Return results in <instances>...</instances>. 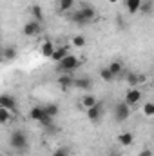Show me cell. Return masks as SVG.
Here are the masks:
<instances>
[{"mask_svg":"<svg viewBox=\"0 0 154 156\" xmlns=\"http://www.w3.org/2000/svg\"><path fill=\"white\" fill-rule=\"evenodd\" d=\"M118 142H120L123 147H129V145H132V142H134V134H132L131 131H123V133L118 134Z\"/></svg>","mask_w":154,"mask_h":156,"instance_id":"8fae6325","label":"cell"},{"mask_svg":"<svg viewBox=\"0 0 154 156\" xmlns=\"http://www.w3.org/2000/svg\"><path fill=\"white\" fill-rule=\"evenodd\" d=\"M58 85L62 89H71V87H75V78L71 75H64V76L58 78Z\"/></svg>","mask_w":154,"mask_h":156,"instance_id":"5bb4252c","label":"cell"},{"mask_svg":"<svg viewBox=\"0 0 154 156\" xmlns=\"http://www.w3.org/2000/svg\"><path fill=\"white\" fill-rule=\"evenodd\" d=\"M9 120H11L9 109H5V107H0V123H2V125H7V123H9Z\"/></svg>","mask_w":154,"mask_h":156,"instance_id":"7402d4cb","label":"cell"},{"mask_svg":"<svg viewBox=\"0 0 154 156\" xmlns=\"http://www.w3.org/2000/svg\"><path fill=\"white\" fill-rule=\"evenodd\" d=\"M53 120H54L53 116H49V115H44L38 123L42 125V127H47V129H49V127H53Z\"/></svg>","mask_w":154,"mask_h":156,"instance_id":"484cf974","label":"cell"},{"mask_svg":"<svg viewBox=\"0 0 154 156\" xmlns=\"http://www.w3.org/2000/svg\"><path fill=\"white\" fill-rule=\"evenodd\" d=\"M31 15H33V18H35L37 22H40V24L44 22V9L40 7L38 4H35V5L31 7Z\"/></svg>","mask_w":154,"mask_h":156,"instance_id":"e0dca14e","label":"cell"},{"mask_svg":"<svg viewBox=\"0 0 154 156\" xmlns=\"http://www.w3.org/2000/svg\"><path fill=\"white\" fill-rule=\"evenodd\" d=\"M44 111H45V115H49V116H53V118L60 115V107L56 104H45L44 105Z\"/></svg>","mask_w":154,"mask_h":156,"instance_id":"2e32d148","label":"cell"},{"mask_svg":"<svg viewBox=\"0 0 154 156\" xmlns=\"http://www.w3.org/2000/svg\"><path fill=\"white\" fill-rule=\"evenodd\" d=\"M102 116H103V104L102 102H98L96 105H93V107H89L87 109V118L91 120V122H98V120H102Z\"/></svg>","mask_w":154,"mask_h":156,"instance_id":"5b68a950","label":"cell"},{"mask_svg":"<svg viewBox=\"0 0 154 156\" xmlns=\"http://www.w3.org/2000/svg\"><path fill=\"white\" fill-rule=\"evenodd\" d=\"M94 18H96V11H94V7H91V5L80 7L76 11H73L71 16H69V20H71L73 24H76V26H85V24L93 22Z\"/></svg>","mask_w":154,"mask_h":156,"instance_id":"6da1fadb","label":"cell"},{"mask_svg":"<svg viewBox=\"0 0 154 156\" xmlns=\"http://www.w3.org/2000/svg\"><path fill=\"white\" fill-rule=\"evenodd\" d=\"M0 107H5L9 111H16V100L11 94H2L0 96Z\"/></svg>","mask_w":154,"mask_h":156,"instance_id":"9c48e42d","label":"cell"},{"mask_svg":"<svg viewBox=\"0 0 154 156\" xmlns=\"http://www.w3.org/2000/svg\"><path fill=\"white\" fill-rule=\"evenodd\" d=\"M44 115H45V111H44V105H37V107H33V109L29 111V118H31L33 122H40Z\"/></svg>","mask_w":154,"mask_h":156,"instance_id":"9a60e30c","label":"cell"},{"mask_svg":"<svg viewBox=\"0 0 154 156\" xmlns=\"http://www.w3.org/2000/svg\"><path fill=\"white\" fill-rule=\"evenodd\" d=\"M9 144H11V147L15 151H24L27 147V136L22 131H13L11 138H9Z\"/></svg>","mask_w":154,"mask_h":156,"instance_id":"3957f363","label":"cell"},{"mask_svg":"<svg viewBox=\"0 0 154 156\" xmlns=\"http://www.w3.org/2000/svg\"><path fill=\"white\" fill-rule=\"evenodd\" d=\"M85 44H87L85 37H82V35H76V37H73V45H75V47H83Z\"/></svg>","mask_w":154,"mask_h":156,"instance_id":"4316f807","label":"cell"},{"mask_svg":"<svg viewBox=\"0 0 154 156\" xmlns=\"http://www.w3.org/2000/svg\"><path fill=\"white\" fill-rule=\"evenodd\" d=\"M80 66H82V64H80V58H78V56L67 55V56L58 64V69H60L62 73H73V71H76Z\"/></svg>","mask_w":154,"mask_h":156,"instance_id":"7a4b0ae2","label":"cell"},{"mask_svg":"<svg viewBox=\"0 0 154 156\" xmlns=\"http://www.w3.org/2000/svg\"><path fill=\"white\" fill-rule=\"evenodd\" d=\"M113 73H114V76H118L120 73H121V62H118V60H114V62H111L109 66H107Z\"/></svg>","mask_w":154,"mask_h":156,"instance_id":"d4e9b609","label":"cell"},{"mask_svg":"<svg viewBox=\"0 0 154 156\" xmlns=\"http://www.w3.org/2000/svg\"><path fill=\"white\" fill-rule=\"evenodd\" d=\"M54 44L51 42V40H45V42H42V45H40V55L44 56V58H51L53 56V53H54Z\"/></svg>","mask_w":154,"mask_h":156,"instance_id":"30bf717a","label":"cell"},{"mask_svg":"<svg viewBox=\"0 0 154 156\" xmlns=\"http://www.w3.org/2000/svg\"><path fill=\"white\" fill-rule=\"evenodd\" d=\"M40 31H42V26H40V22H37V20H29L24 26V35L26 37H37Z\"/></svg>","mask_w":154,"mask_h":156,"instance_id":"52a82bcc","label":"cell"},{"mask_svg":"<svg viewBox=\"0 0 154 156\" xmlns=\"http://www.w3.org/2000/svg\"><path fill=\"white\" fill-rule=\"evenodd\" d=\"M75 87L76 89H82V91H89L93 87V82H91V78H87V76L75 78Z\"/></svg>","mask_w":154,"mask_h":156,"instance_id":"7c38bea8","label":"cell"},{"mask_svg":"<svg viewBox=\"0 0 154 156\" xmlns=\"http://www.w3.org/2000/svg\"><path fill=\"white\" fill-rule=\"evenodd\" d=\"M142 111H143L145 116H154V102H147V104L142 107Z\"/></svg>","mask_w":154,"mask_h":156,"instance_id":"cb8c5ba5","label":"cell"},{"mask_svg":"<svg viewBox=\"0 0 154 156\" xmlns=\"http://www.w3.org/2000/svg\"><path fill=\"white\" fill-rule=\"evenodd\" d=\"M151 9H152V5H151V2H143V5H142V13H151Z\"/></svg>","mask_w":154,"mask_h":156,"instance_id":"83f0119b","label":"cell"},{"mask_svg":"<svg viewBox=\"0 0 154 156\" xmlns=\"http://www.w3.org/2000/svg\"><path fill=\"white\" fill-rule=\"evenodd\" d=\"M53 156H67V149H56Z\"/></svg>","mask_w":154,"mask_h":156,"instance_id":"f1b7e54d","label":"cell"},{"mask_svg":"<svg viewBox=\"0 0 154 156\" xmlns=\"http://www.w3.org/2000/svg\"><path fill=\"white\" fill-rule=\"evenodd\" d=\"M16 55H18L16 45H9V47L4 49V58H5V60H13V58H16Z\"/></svg>","mask_w":154,"mask_h":156,"instance_id":"d6986e66","label":"cell"},{"mask_svg":"<svg viewBox=\"0 0 154 156\" xmlns=\"http://www.w3.org/2000/svg\"><path fill=\"white\" fill-rule=\"evenodd\" d=\"M58 7H60V11L67 13L75 7V0H58Z\"/></svg>","mask_w":154,"mask_h":156,"instance_id":"44dd1931","label":"cell"},{"mask_svg":"<svg viewBox=\"0 0 154 156\" xmlns=\"http://www.w3.org/2000/svg\"><path fill=\"white\" fill-rule=\"evenodd\" d=\"M98 104V100L93 96V94H85L83 98H82V105L85 107V109H89V107H93V105H96Z\"/></svg>","mask_w":154,"mask_h":156,"instance_id":"ffe728a7","label":"cell"},{"mask_svg":"<svg viewBox=\"0 0 154 156\" xmlns=\"http://www.w3.org/2000/svg\"><path fill=\"white\" fill-rule=\"evenodd\" d=\"M109 2H111V4H116V2H118V0H109Z\"/></svg>","mask_w":154,"mask_h":156,"instance_id":"4dcf8cb0","label":"cell"},{"mask_svg":"<svg viewBox=\"0 0 154 156\" xmlns=\"http://www.w3.org/2000/svg\"><path fill=\"white\" fill-rule=\"evenodd\" d=\"M131 105L127 104V102H121V104H116L114 105V120L118 123H121V122H125V120H129L131 116Z\"/></svg>","mask_w":154,"mask_h":156,"instance_id":"277c9868","label":"cell"},{"mask_svg":"<svg viewBox=\"0 0 154 156\" xmlns=\"http://www.w3.org/2000/svg\"><path fill=\"white\" fill-rule=\"evenodd\" d=\"M152 87H154V80H152Z\"/></svg>","mask_w":154,"mask_h":156,"instance_id":"1f68e13d","label":"cell"},{"mask_svg":"<svg viewBox=\"0 0 154 156\" xmlns=\"http://www.w3.org/2000/svg\"><path fill=\"white\" fill-rule=\"evenodd\" d=\"M67 55H69V45H58V47L54 49V53H53L51 60H53V62H56V64H60Z\"/></svg>","mask_w":154,"mask_h":156,"instance_id":"ba28073f","label":"cell"},{"mask_svg":"<svg viewBox=\"0 0 154 156\" xmlns=\"http://www.w3.org/2000/svg\"><path fill=\"white\" fill-rule=\"evenodd\" d=\"M100 78H102L103 82H113L116 76H114V73H113L109 67H102V69H100Z\"/></svg>","mask_w":154,"mask_h":156,"instance_id":"ac0fdd59","label":"cell"},{"mask_svg":"<svg viewBox=\"0 0 154 156\" xmlns=\"http://www.w3.org/2000/svg\"><path fill=\"white\" fill-rule=\"evenodd\" d=\"M140 156H151V151H145V153H142Z\"/></svg>","mask_w":154,"mask_h":156,"instance_id":"f546056e","label":"cell"},{"mask_svg":"<svg viewBox=\"0 0 154 156\" xmlns=\"http://www.w3.org/2000/svg\"><path fill=\"white\" fill-rule=\"evenodd\" d=\"M140 100H142V91L136 87H129V91L125 93V102L132 107V105L140 104Z\"/></svg>","mask_w":154,"mask_h":156,"instance_id":"8992f818","label":"cell"},{"mask_svg":"<svg viewBox=\"0 0 154 156\" xmlns=\"http://www.w3.org/2000/svg\"><path fill=\"white\" fill-rule=\"evenodd\" d=\"M127 83H129L131 87H136V85L140 83V75H136V73H129V75H127Z\"/></svg>","mask_w":154,"mask_h":156,"instance_id":"603a6c76","label":"cell"},{"mask_svg":"<svg viewBox=\"0 0 154 156\" xmlns=\"http://www.w3.org/2000/svg\"><path fill=\"white\" fill-rule=\"evenodd\" d=\"M143 5V0H125V7L129 13H138Z\"/></svg>","mask_w":154,"mask_h":156,"instance_id":"4fadbf2b","label":"cell"}]
</instances>
